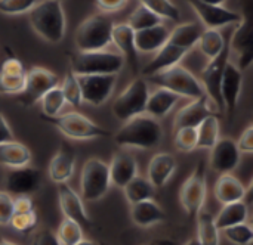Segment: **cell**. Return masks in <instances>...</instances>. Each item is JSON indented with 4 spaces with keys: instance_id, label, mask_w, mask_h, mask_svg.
<instances>
[{
    "instance_id": "obj_49",
    "label": "cell",
    "mask_w": 253,
    "mask_h": 245,
    "mask_svg": "<svg viewBox=\"0 0 253 245\" xmlns=\"http://www.w3.org/2000/svg\"><path fill=\"white\" fill-rule=\"evenodd\" d=\"M127 0H95L96 7L104 13H114L119 12L126 6Z\"/></svg>"
},
{
    "instance_id": "obj_8",
    "label": "cell",
    "mask_w": 253,
    "mask_h": 245,
    "mask_svg": "<svg viewBox=\"0 0 253 245\" xmlns=\"http://www.w3.org/2000/svg\"><path fill=\"white\" fill-rule=\"evenodd\" d=\"M150 89L148 83L144 77L135 78L113 102V114L114 117L125 123L126 120L145 114V105L148 101Z\"/></svg>"
},
{
    "instance_id": "obj_46",
    "label": "cell",
    "mask_w": 253,
    "mask_h": 245,
    "mask_svg": "<svg viewBox=\"0 0 253 245\" xmlns=\"http://www.w3.org/2000/svg\"><path fill=\"white\" fill-rule=\"evenodd\" d=\"M13 216V197L4 191H0V226H9Z\"/></svg>"
},
{
    "instance_id": "obj_32",
    "label": "cell",
    "mask_w": 253,
    "mask_h": 245,
    "mask_svg": "<svg viewBox=\"0 0 253 245\" xmlns=\"http://www.w3.org/2000/svg\"><path fill=\"white\" fill-rule=\"evenodd\" d=\"M249 211H251V209L246 206L245 201H236V203L224 204V207L221 209V211L215 217L218 229L222 231L225 228L248 222Z\"/></svg>"
},
{
    "instance_id": "obj_28",
    "label": "cell",
    "mask_w": 253,
    "mask_h": 245,
    "mask_svg": "<svg viewBox=\"0 0 253 245\" xmlns=\"http://www.w3.org/2000/svg\"><path fill=\"white\" fill-rule=\"evenodd\" d=\"M246 194L248 188L231 173L221 175L213 188V195L222 206L236 201H243L246 198Z\"/></svg>"
},
{
    "instance_id": "obj_45",
    "label": "cell",
    "mask_w": 253,
    "mask_h": 245,
    "mask_svg": "<svg viewBox=\"0 0 253 245\" xmlns=\"http://www.w3.org/2000/svg\"><path fill=\"white\" fill-rule=\"evenodd\" d=\"M40 0H0V13L21 15L28 13Z\"/></svg>"
},
{
    "instance_id": "obj_1",
    "label": "cell",
    "mask_w": 253,
    "mask_h": 245,
    "mask_svg": "<svg viewBox=\"0 0 253 245\" xmlns=\"http://www.w3.org/2000/svg\"><path fill=\"white\" fill-rule=\"evenodd\" d=\"M165 132L160 121L148 114L135 115L123 123L114 136L120 148L154 149L163 140Z\"/></svg>"
},
{
    "instance_id": "obj_3",
    "label": "cell",
    "mask_w": 253,
    "mask_h": 245,
    "mask_svg": "<svg viewBox=\"0 0 253 245\" xmlns=\"http://www.w3.org/2000/svg\"><path fill=\"white\" fill-rule=\"evenodd\" d=\"M114 22L108 13L98 12L86 19L77 27L74 34V44L79 52L104 50L111 44V33Z\"/></svg>"
},
{
    "instance_id": "obj_44",
    "label": "cell",
    "mask_w": 253,
    "mask_h": 245,
    "mask_svg": "<svg viewBox=\"0 0 253 245\" xmlns=\"http://www.w3.org/2000/svg\"><path fill=\"white\" fill-rule=\"evenodd\" d=\"M39 223V217L36 214V210L25 211V213H13L9 226H12L19 234H30L36 229Z\"/></svg>"
},
{
    "instance_id": "obj_19",
    "label": "cell",
    "mask_w": 253,
    "mask_h": 245,
    "mask_svg": "<svg viewBox=\"0 0 253 245\" xmlns=\"http://www.w3.org/2000/svg\"><path fill=\"white\" fill-rule=\"evenodd\" d=\"M219 109L215 104L209 99V96H203L194 99L184 108H181L173 120V132L182 127H197L206 117L209 115H219Z\"/></svg>"
},
{
    "instance_id": "obj_10",
    "label": "cell",
    "mask_w": 253,
    "mask_h": 245,
    "mask_svg": "<svg viewBox=\"0 0 253 245\" xmlns=\"http://www.w3.org/2000/svg\"><path fill=\"white\" fill-rule=\"evenodd\" d=\"M56 86H59L56 74L43 67H33L25 74V84L22 92L18 95V104L24 108H30L36 105L46 92Z\"/></svg>"
},
{
    "instance_id": "obj_34",
    "label": "cell",
    "mask_w": 253,
    "mask_h": 245,
    "mask_svg": "<svg viewBox=\"0 0 253 245\" xmlns=\"http://www.w3.org/2000/svg\"><path fill=\"white\" fill-rule=\"evenodd\" d=\"M197 146L196 149H211L219 139V118L218 115L206 117L197 127Z\"/></svg>"
},
{
    "instance_id": "obj_14",
    "label": "cell",
    "mask_w": 253,
    "mask_h": 245,
    "mask_svg": "<svg viewBox=\"0 0 253 245\" xmlns=\"http://www.w3.org/2000/svg\"><path fill=\"white\" fill-rule=\"evenodd\" d=\"M230 59V47L228 43L225 46V49L213 59L209 61V64L203 68L202 71V77H200V83L206 92V95L209 96V99L215 104V106L222 111L224 105H222V99H221V80H222V72L225 68V64Z\"/></svg>"
},
{
    "instance_id": "obj_51",
    "label": "cell",
    "mask_w": 253,
    "mask_h": 245,
    "mask_svg": "<svg viewBox=\"0 0 253 245\" xmlns=\"http://www.w3.org/2000/svg\"><path fill=\"white\" fill-rule=\"evenodd\" d=\"M13 132L10 129V126L7 124L4 115L0 112V143L3 142H9V140H13Z\"/></svg>"
},
{
    "instance_id": "obj_23",
    "label": "cell",
    "mask_w": 253,
    "mask_h": 245,
    "mask_svg": "<svg viewBox=\"0 0 253 245\" xmlns=\"http://www.w3.org/2000/svg\"><path fill=\"white\" fill-rule=\"evenodd\" d=\"M187 53H188L187 49H182L176 44L166 41V44L163 47H160L156 52L154 58L142 68L141 74H142V77H148V75L157 74L160 71H165L170 67H175L185 58Z\"/></svg>"
},
{
    "instance_id": "obj_48",
    "label": "cell",
    "mask_w": 253,
    "mask_h": 245,
    "mask_svg": "<svg viewBox=\"0 0 253 245\" xmlns=\"http://www.w3.org/2000/svg\"><path fill=\"white\" fill-rule=\"evenodd\" d=\"M31 245H61L59 241H58V237L55 232H52L50 229H42L39 231L33 241H31Z\"/></svg>"
},
{
    "instance_id": "obj_26",
    "label": "cell",
    "mask_w": 253,
    "mask_h": 245,
    "mask_svg": "<svg viewBox=\"0 0 253 245\" xmlns=\"http://www.w3.org/2000/svg\"><path fill=\"white\" fill-rule=\"evenodd\" d=\"M129 214H130L132 223L142 229L153 228L166 220V211L154 200H145V201L132 204Z\"/></svg>"
},
{
    "instance_id": "obj_43",
    "label": "cell",
    "mask_w": 253,
    "mask_h": 245,
    "mask_svg": "<svg viewBox=\"0 0 253 245\" xmlns=\"http://www.w3.org/2000/svg\"><path fill=\"white\" fill-rule=\"evenodd\" d=\"M173 145L179 152H191L197 146V130L194 127H182L175 130Z\"/></svg>"
},
{
    "instance_id": "obj_24",
    "label": "cell",
    "mask_w": 253,
    "mask_h": 245,
    "mask_svg": "<svg viewBox=\"0 0 253 245\" xmlns=\"http://www.w3.org/2000/svg\"><path fill=\"white\" fill-rule=\"evenodd\" d=\"M176 167H178V163L172 154L159 152L150 160V164L147 169V179L156 189H160L166 186V183L172 179V176L176 172Z\"/></svg>"
},
{
    "instance_id": "obj_6",
    "label": "cell",
    "mask_w": 253,
    "mask_h": 245,
    "mask_svg": "<svg viewBox=\"0 0 253 245\" xmlns=\"http://www.w3.org/2000/svg\"><path fill=\"white\" fill-rule=\"evenodd\" d=\"M42 118L56 127L59 133H62L65 138L73 140H90V139H99V138H108L110 132L87 118L86 115L80 112H65L58 114L55 117H43Z\"/></svg>"
},
{
    "instance_id": "obj_12",
    "label": "cell",
    "mask_w": 253,
    "mask_h": 245,
    "mask_svg": "<svg viewBox=\"0 0 253 245\" xmlns=\"http://www.w3.org/2000/svg\"><path fill=\"white\" fill-rule=\"evenodd\" d=\"M82 101L92 106L104 105L113 95L117 74H90V75H77Z\"/></svg>"
},
{
    "instance_id": "obj_11",
    "label": "cell",
    "mask_w": 253,
    "mask_h": 245,
    "mask_svg": "<svg viewBox=\"0 0 253 245\" xmlns=\"http://www.w3.org/2000/svg\"><path fill=\"white\" fill-rule=\"evenodd\" d=\"M237 28L228 41L230 47V58L231 62L243 72L251 68L253 62V47H252V24L249 16V9L242 15L240 22L236 24Z\"/></svg>"
},
{
    "instance_id": "obj_18",
    "label": "cell",
    "mask_w": 253,
    "mask_h": 245,
    "mask_svg": "<svg viewBox=\"0 0 253 245\" xmlns=\"http://www.w3.org/2000/svg\"><path fill=\"white\" fill-rule=\"evenodd\" d=\"M243 89V72L228 59L221 80V99L230 118L234 117Z\"/></svg>"
},
{
    "instance_id": "obj_50",
    "label": "cell",
    "mask_w": 253,
    "mask_h": 245,
    "mask_svg": "<svg viewBox=\"0 0 253 245\" xmlns=\"http://www.w3.org/2000/svg\"><path fill=\"white\" fill-rule=\"evenodd\" d=\"M31 210H36V207L30 195L13 197V213H25Z\"/></svg>"
},
{
    "instance_id": "obj_52",
    "label": "cell",
    "mask_w": 253,
    "mask_h": 245,
    "mask_svg": "<svg viewBox=\"0 0 253 245\" xmlns=\"http://www.w3.org/2000/svg\"><path fill=\"white\" fill-rule=\"evenodd\" d=\"M151 245H178L175 241L169 240V238H160V240H156Z\"/></svg>"
},
{
    "instance_id": "obj_53",
    "label": "cell",
    "mask_w": 253,
    "mask_h": 245,
    "mask_svg": "<svg viewBox=\"0 0 253 245\" xmlns=\"http://www.w3.org/2000/svg\"><path fill=\"white\" fill-rule=\"evenodd\" d=\"M205 3H209V4H218V6H222L225 3V0H202Z\"/></svg>"
},
{
    "instance_id": "obj_17",
    "label": "cell",
    "mask_w": 253,
    "mask_h": 245,
    "mask_svg": "<svg viewBox=\"0 0 253 245\" xmlns=\"http://www.w3.org/2000/svg\"><path fill=\"white\" fill-rule=\"evenodd\" d=\"M242 160V152L237 146V142L230 138H219L216 143L211 148L209 164L213 172L219 175L233 173Z\"/></svg>"
},
{
    "instance_id": "obj_56",
    "label": "cell",
    "mask_w": 253,
    "mask_h": 245,
    "mask_svg": "<svg viewBox=\"0 0 253 245\" xmlns=\"http://www.w3.org/2000/svg\"><path fill=\"white\" fill-rule=\"evenodd\" d=\"M0 245H16L15 243H10V241H6V240H1L0 238Z\"/></svg>"
},
{
    "instance_id": "obj_22",
    "label": "cell",
    "mask_w": 253,
    "mask_h": 245,
    "mask_svg": "<svg viewBox=\"0 0 253 245\" xmlns=\"http://www.w3.org/2000/svg\"><path fill=\"white\" fill-rule=\"evenodd\" d=\"M111 43L116 44V47L120 50V55L130 65V68L133 71H138L139 58H138V50L135 47V31L129 27L127 22L114 24L111 33Z\"/></svg>"
},
{
    "instance_id": "obj_15",
    "label": "cell",
    "mask_w": 253,
    "mask_h": 245,
    "mask_svg": "<svg viewBox=\"0 0 253 245\" xmlns=\"http://www.w3.org/2000/svg\"><path fill=\"white\" fill-rule=\"evenodd\" d=\"M58 201H59V209L65 219L79 223L83 229L93 228V222L84 209V203L82 197L67 182L58 183Z\"/></svg>"
},
{
    "instance_id": "obj_40",
    "label": "cell",
    "mask_w": 253,
    "mask_h": 245,
    "mask_svg": "<svg viewBox=\"0 0 253 245\" xmlns=\"http://www.w3.org/2000/svg\"><path fill=\"white\" fill-rule=\"evenodd\" d=\"M59 89L62 90L65 104H68L71 106H80L83 104V101H82V92H80V84H79L77 75L71 70L65 74V77L62 80V84H61Z\"/></svg>"
},
{
    "instance_id": "obj_41",
    "label": "cell",
    "mask_w": 253,
    "mask_h": 245,
    "mask_svg": "<svg viewBox=\"0 0 253 245\" xmlns=\"http://www.w3.org/2000/svg\"><path fill=\"white\" fill-rule=\"evenodd\" d=\"M56 237L61 245H74L83 240V228L79 223L64 217L56 231Z\"/></svg>"
},
{
    "instance_id": "obj_29",
    "label": "cell",
    "mask_w": 253,
    "mask_h": 245,
    "mask_svg": "<svg viewBox=\"0 0 253 245\" xmlns=\"http://www.w3.org/2000/svg\"><path fill=\"white\" fill-rule=\"evenodd\" d=\"M179 101H181V96H178L163 87H159L157 90H154L153 93L148 95V101L145 105V114H148L157 120L163 118L173 109V106Z\"/></svg>"
},
{
    "instance_id": "obj_57",
    "label": "cell",
    "mask_w": 253,
    "mask_h": 245,
    "mask_svg": "<svg viewBox=\"0 0 253 245\" xmlns=\"http://www.w3.org/2000/svg\"><path fill=\"white\" fill-rule=\"evenodd\" d=\"M56 1H61V3H62V1H65V0H56Z\"/></svg>"
},
{
    "instance_id": "obj_7",
    "label": "cell",
    "mask_w": 253,
    "mask_h": 245,
    "mask_svg": "<svg viewBox=\"0 0 253 245\" xmlns=\"http://www.w3.org/2000/svg\"><path fill=\"white\" fill-rule=\"evenodd\" d=\"M111 188L108 164L99 158H89L80 173V192L82 200L96 203L102 200Z\"/></svg>"
},
{
    "instance_id": "obj_42",
    "label": "cell",
    "mask_w": 253,
    "mask_h": 245,
    "mask_svg": "<svg viewBox=\"0 0 253 245\" xmlns=\"http://www.w3.org/2000/svg\"><path fill=\"white\" fill-rule=\"evenodd\" d=\"M222 232L231 244L252 245L253 243V229L248 222L225 228V229H222Z\"/></svg>"
},
{
    "instance_id": "obj_36",
    "label": "cell",
    "mask_w": 253,
    "mask_h": 245,
    "mask_svg": "<svg viewBox=\"0 0 253 245\" xmlns=\"http://www.w3.org/2000/svg\"><path fill=\"white\" fill-rule=\"evenodd\" d=\"M228 41H225L224 35L221 34L219 30H211V28H205L200 38H199V49L200 52L211 61L213 58H216L227 46Z\"/></svg>"
},
{
    "instance_id": "obj_47",
    "label": "cell",
    "mask_w": 253,
    "mask_h": 245,
    "mask_svg": "<svg viewBox=\"0 0 253 245\" xmlns=\"http://www.w3.org/2000/svg\"><path fill=\"white\" fill-rule=\"evenodd\" d=\"M237 146L240 149L242 154H248L251 155L253 152V124H249L245 132L242 133L239 142H237Z\"/></svg>"
},
{
    "instance_id": "obj_37",
    "label": "cell",
    "mask_w": 253,
    "mask_h": 245,
    "mask_svg": "<svg viewBox=\"0 0 253 245\" xmlns=\"http://www.w3.org/2000/svg\"><path fill=\"white\" fill-rule=\"evenodd\" d=\"M39 102H40V106H42V115L43 117H55V115L61 114L64 106L67 105L59 86H56V87L50 89L49 92H46Z\"/></svg>"
},
{
    "instance_id": "obj_27",
    "label": "cell",
    "mask_w": 253,
    "mask_h": 245,
    "mask_svg": "<svg viewBox=\"0 0 253 245\" xmlns=\"http://www.w3.org/2000/svg\"><path fill=\"white\" fill-rule=\"evenodd\" d=\"M170 30L162 22L154 27L135 31V47L138 53H156L169 38Z\"/></svg>"
},
{
    "instance_id": "obj_30",
    "label": "cell",
    "mask_w": 253,
    "mask_h": 245,
    "mask_svg": "<svg viewBox=\"0 0 253 245\" xmlns=\"http://www.w3.org/2000/svg\"><path fill=\"white\" fill-rule=\"evenodd\" d=\"M31 151L21 142L9 140L0 143V166L18 169L31 163Z\"/></svg>"
},
{
    "instance_id": "obj_2",
    "label": "cell",
    "mask_w": 253,
    "mask_h": 245,
    "mask_svg": "<svg viewBox=\"0 0 253 245\" xmlns=\"http://www.w3.org/2000/svg\"><path fill=\"white\" fill-rule=\"evenodd\" d=\"M28 21L34 33L47 43L58 44L65 37V12L61 1L40 0L30 12Z\"/></svg>"
},
{
    "instance_id": "obj_55",
    "label": "cell",
    "mask_w": 253,
    "mask_h": 245,
    "mask_svg": "<svg viewBox=\"0 0 253 245\" xmlns=\"http://www.w3.org/2000/svg\"><path fill=\"white\" fill-rule=\"evenodd\" d=\"M184 245H202V244L199 243V240H197V238H196V240L193 238V240H190V241H187V243H185V244H184Z\"/></svg>"
},
{
    "instance_id": "obj_39",
    "label": "cell",
    "mask_w": 253,
    "mask_h": 245,
    "mask_svg": "<svg viewBox=\"0 0 253 245\" xmlns=\"http://www.w3.org/2000/svg\"><path fill=\"white\" fill-rule=\"evenodd\" d=\"M142 6H145L147 9H150L151 12H154L156 15H159L162 19H170L175 22L181 21V10L179 7L172 3L170 0H138Z\"/></svg>"
},
{
    "instance_id": "obj_5",
    "label": "cell",
    "mask_w": 253,
    "mask_h": 245,
    "mask_svg": "<svg viewBox=\"0 0 253 245\" xmlns=\"http://www.w3.org/2000/svg\"><path fill=\"white\" fill-rule=\"evenodd\" d=\"M71 71L76 75L90 74H119L125 67V58L120 53L108 50H90L70 53Z\"/></svg>"
},
{
    "instance_id": "obj_20",
    "label": "cell",
    "mask_w": 253,
    "mask_h": 245,
    "mask_svg": "<svg viewBox=\"0 0 253 245\" xmlns=\"http://www.w3.org/2000/svg\"><path fill=\"white\" fill-rule=\"evenodd\" d=\"M27 70L16 56L6 58L0 65V93L19 95L25 84Z\"/></svg>"
},
{
    "instance_id": "obj_9",
    "label": "cell",
    "mask_w": 253,
    "mask_h": 245,
    "mask_svg": "<svg viewBox=\"0 0 253 245\" xmlns=\"http://www.w3.org/2000/svg\"><path fill=\"white\" fill-rule=\"evenodd\" d=\"M208 198V182H206V164L200 160L191 175L187 177L179 191V203L190 217L197 216L203 209Z\"/></svg>"
},
{
    "instance_id": "obj_31",
    "label": "cell",
    "mask_w": 253,
    "mask_h": 245,
    "mask_svg": "<svg viewBox=\"0 0 253 245\" xmlns=\"http://www.w3.org/2000/svg\"><path fill=\"white\" fill-rule=\"evenodd\" d=\"M202 33H203V28L199 24H194V22L178 24L169 33L168 41L172 44H176L182 49H187L190 52L194 46H197Z\"/></svg>"
},
{
    "instance_id": "obj_13",
    "label": "cell",
    "mask_w": 253,
    "mask_h": 245,
    "mask_svg": "<svg viewBox=\"0 0 253 245\" xmlns=\"http://www.w3.org/2000/svg\"><path fill=\"white\" fill-rule=\"evenodd\" d=\"M185 1L196 12L205 28L221 30L227 25H236L242 19V13L230 10L224 6L209 4L202 0H185Z\"/></svg>"
},
{
    "instance_id": "obj_54",
    "label": "cell",
    "mask_w": 253,
    "mask_h": 245,
    "mask_svg": "<svg viewBox=\"0 0 253 245\" xmlns=\"http://www.w3.org/2000/svg\"><path fill=\"white\" fill-rule=\"evenodd\" d=\"M74 245H98L96 243H93V241H87V240H82V241H79L77 244Z\"/></svg>"
},
{
    "instance_id": "obj_33",
    "label": "cell",
    "mask_w": 253,
    "mask_h": 245,
    "mask_svg": "<svg viewBox=\"0 0 253 245\" xmlns=\"http://www.w3.org/2000/svg\"><path fill=\"white\" fill-rule=\"evenodd\" d=\"M197 222V240L202 245H219V229L215 222V216L206 210H200L196 216Z\"/></svg>"
},
{
    "instance_id": "obj_21",
    "label": "cell",
    "mask_w": 253,
    "mask_h": 245,
    "mask_svg": "<svg viewBox=\"0 0 253 245\" xmlns=\"http://www.w3.org/2000/svg\"><path fill=\"white\" fill-rule=\"evenodd\" d=\"M76 149L71 143L62 142L49 163V177L56 185L65 183L74 173L76 167Z\"/></svg>"
},
{
    "instance_id": "obj_38",
    "label": "cell",
    "mask_w": 253,
    "mask_h": 245,
    "mask_svg": "<svg viewBox=\"0 0 253 245\" xmlns=\"http://www.w3.org/2000/svg\"><path fill=\"white\" fill-rule=\"evenodd\" d=\"M127 24L133 31H139V30H145V28L154 27L157 24H162V18L139 3L136 6V9L130 13Z\"/></svg>"
},
{
    "instance_id": "obj_25",
    "label": "cell",
    "mask_w": 253,
    "mask_h": 245,
    "mask_svg": "<svg viewBox=\"0 0 253 245\" xmlns=\"http://www.w3.org/2000/svg\"><path fill=\"white\" fill-rule=\"evenodd\" d=\"M111 185L123 189L132 179L138 176V163L136 160L126 152H116L108 164Z\"/></svg>"
},
{
    "instance_id": "obj_35",
    "label": "cell",
    "mask_w": 253,
    "mask_h": 245,
    "mask_svg": "<svg viewBox=\"0 0 253 245\" xmlns=\"http://www.w3.org/2000/svg\"><path fill=\"white\" fill-rule=\"evenodd\" d=\"M123 192H125L126 201L130 206L141 203V201H145V200H154V197H156V188L150 183L148 179L139 177V176L132 179L123 188Z\"/></svg>"
},
{
    "instance_id": "obj_16",
    "label": "cell",
    "mask_w": 253,
    "mask_h": 245,
    "mask_svg": "<svg viewBox=\"0 0 253 245\" xmlns=\"http://www.w3.org/2000/svg\"><path fill=\"white\" fill-rule=\"evenodd\" d=\"M42 185V172L36 167L24 166L18 169H10L4 177V192L12 197L31 195Z\"/></svg>"
},
{
    "instance_id": "obj_4",
    "label": "cell",
    "mask_w": 253,
    "mask_h": 245,
    "mask_svg": "<svg viewBox=\"0 0 253 245\" xmlns=\"http://www.w3.org/2000/svg\"><path fill=\"white\" fill-rule=\"evenodd\" d=\"M144 78L147 80V83H153L181 98H188L191 101L208 96L200 80L179 64Z\"/></svg>"
},
{
    "instance_id": "obj_58",
    "label": "cell",
    "mask_w": 253,
    "mask_h": 245,
    "mask_svg": "<svg viewBox=\"0 0 253 245\" xmlns=\"http://www.w3.org/2000/svg\"><path fill=\"white\" fill-rule=\"evenodd\" d=\"M101 245H104V244H101Z\"/></svg>"
}]
</instances>
